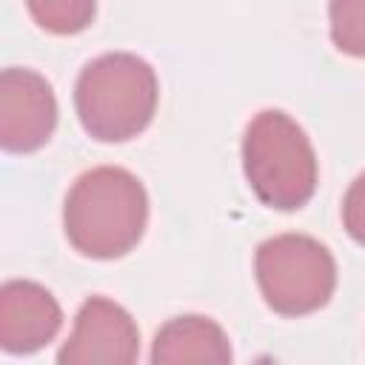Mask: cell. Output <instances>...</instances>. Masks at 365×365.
Here are the masks:
<instances>
[{"instance_id": "6da1fadb", "label": "cell", "mask_w": 365, "mask_h": 365, "mask_svg": "<svg viewBox=\"0 0 365 365\" xmlns=\"http://www.w3.org/2000/svg\"><path fill=\"white\" fill-rule=\"evenodd\" d=\"M148 194L143 182L120 165L83 171L63 202L66 240L91 259L125 257L145 234Z\"/></svg>"}, {"instance_id": "7a4b0ae2", "label": "cell", "mask_w": 365, "mask_h": 365, "mask_svg": "<svg viewBox=\"0 0 365 365\" xmlns=\"http://www.w3.org/2000/svg\"><path fill=\"white\" fill-rule=\"evenodd\" d=\"M160 100L154 68L128 51H108L86 63L74 83V108L88 137L125 143L148 128Z\"/></svg>"}, {"instance_id": "3957f363", "label": "cell", "mask_w": 365, "mask_h": 365, "mask_svg": "<svg viewBox=\"0 0 365 365\" xmlns=\"http://www.w3.org/2000/svg\"><path fill=\"white\" fill-rule=\"evenodd\" d=\"M242 171L257 200L277 211L302 208L319 180L308 134L279 108H265L245 125Z\"/></svg>"}, {"instance_id": "277c9868", "label": "cell", "mask_w": 365, "mask_h": 365, "mask_svg": "<svg viewBox=\"0 0 365 365\" xmlns=\"http://www.w3.org/2000/svg\"><path fill=\"white\" fill-rule=\"evenodd\" d=\"M254 274L265 305L282 317L319 311L336 288L331 251L308 234H277L259 242Z\"/></svg>"}, {"instance_id": "5b68a950", "label": "cell", "mask_w": 365, "mask_h": 365, "mask_svg": "<svg viewBox=\"0 0 365 365\" xmlns=\"http://www.w3.org/2000/svg\"><path fill=\"white\" fill-rule=\"evenodd\" d=\"M140 356V331L131 314L108 297H88L68 339L57 351L60 365H128Z\"/></svg>"}, {"instance_id": "8992f818", "label": "cell", "mask_w": 365, "mask_h": 365, "mask_svg": "<svg viewBox=\"0 0 365 365\" xmlns=\"http://www.w3.org/2000/svg\"><path fill=\"white\" fill-rule=\"evenodd\" d=\"M57 125V97L48 80L31 68L11 66L0 74V145L29 154L48 143Z\"/></svg>"}, {"instance_id": "52a82bcc", "label": "cell", "mask_w": 365, "mask_h": 365, "mask_svg": "<svg viewBox=\"0 0 365 365\" xmlns=\"http://www.w3.org/2000/svg\"><path fill=\"white\" fill-rule=\"evenodd\" d=\"M63 325L60 302L31 279H9L0 288V348L6 354H34L46 348Z\"/></svg>"}, {"instance_id": "ba28073f", "label": "cell", "mask_w": 365, "mask_h": 365, "mask_svg": "<svg viewBox=\"0 0 365 365\" xmlns=\"http://www.w3.org/2000/svg\"><path fill=\"white\" fill-rule=\"evenodd\" d=\"M228 334L211 319L200 314H182L168 319L151 345L154 365H177V362H231Z\"/></svg>"}, {"instance_id": "9c48e42d", "label": "cell", "mask_w": 365, "mask_h": 365, "mask_svg": "<svg viewBox=\"0 0 365 365\" xmlns=\"http://www.w3.org/2000/svg\"><path fill=\"white\" fill-rule=\"evenodd\" d=\"M31 20L48 34H80L91 26L97 0H26Z\"/></svg>"}, {"instance_id": "30bf717a", "label": "cell", "mask_w": 365, "mask_h": 365, "mask_svg": "<svg viewBox=\"0 0 365 365\" xmlns=\"http://www.w3.org/2000/svg\"><path fill=\"white\" fill-rule=\"evenodd\" d=\"M331 40L351 57H365V0H328Z\"/></svg>"}, {"instance_id": "8fae6325", "label": "cell", "mask_w": 365, "mask_h": 365, "mask_svg": "<svg viewBox=\"0 0 365 365\" xmlns=\"http://www.w3.org/2000/svg\"><path fill=\"white\" fill-rule=\"evenodd\" d=\"M342 225L351 234V240L365 245V171L348 185L342 197Z\"/></svg>"}]
</instances>
